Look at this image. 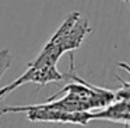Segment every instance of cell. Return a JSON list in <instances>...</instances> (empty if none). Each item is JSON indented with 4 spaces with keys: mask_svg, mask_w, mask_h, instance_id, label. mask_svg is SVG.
I'll return each mask as SVG.
<instances>
[{
    "mask_svg": "<svg viewBox=\"0 0 130 128\" xmlns=\"http://www.w3.org/2000/svg\"><path fill=\"white\" fill-rule=\"evenodd\" d=\"M112 121L123 124L124 128H129L130 124V99H115L109 106L90 113V121Z\"/></svg>",
    "mask_w": 130,
    "mask_h": 128,
    "instance_id": "3",
    "label": "cell"
},
{
    "mask_svg": "<svg viewBox=\"0 0 130 128\" xmlns=\"http://www.w3.org/2000/svg\"><path fill=\"white\" fill-rule=\"evenodd\" d=\"M2 117H3V115H2V114H0V118H2Z\"/></svg>",
    "mask_w": 130,
    "mask_h": 128,
    "instance_id": "6",
    "label": "cell"
},
{
    "mask_svg": "<svg viewBox=\"0 0 130 128\" xmlns=\"http://www.w3.org/2000/svg\"><path fill=\"white\" fill-rule=\"evenodd\" d=\"M13 63V55L10 52V49L4 48L0 51V82L3 79L4 73L9 71V68Z\"/></svg>",
    "mask_w": 130,
    "mask_h": 128,
    "instance_id": "4",
    "label": "cell"
},
{
    "mask_svg": "<svg viewBox=\"0 0 130 128\" xmlns=\"http://www.w3.org/2000/svg\"><path fill=\"white\" fill-rule=\"evenodd\" d=\"M90 31L91 27L87 18L78 11L70 13L51 40L43 45L38 56L28 63V68L42 72H56L60 56L66 52L71 54L80 48Z\"/></svg>",
    "mask_w": 130,
    "mask_h": 128,
    "instance_id": "1",
    "label": "cell"
},
{
    "mask_svg": "<svg viewBox=\"0 0 130 128\" xmlns=\"http://www.w3.org/2000/svg\"><path fill=\"white\" fill-rule=\"evenodd\" d=\"M20 86H23V82H21V79L18 77V79H15L13 83H10V85L4 86V87H0V100L3 99V97H6L7 94H10L13 90H15L17 87H20Z\"/></svg>",
    "mask_w": 130,
    "mask_h": 128,
    "instance_id": "5",
    "label": "cell"
},
{
    "mask_svg": "<svg viewBox=\"0 0 130 128\" xmlns=\"http://www.w3.org/2000/svg\"><path fill=\"white\" fill-rule=\"evenodd\" d=\"M27 113V118L34 122H57V124H78L87 125L90 122V113H66V111L49 108L45 103L31 106H6L0 107V114Z\"/></svg>",
    "mask_w": 130,
    "mask_h": 128,
    "instance_id": "2",
    "label": "cell"
}]
</instances>
